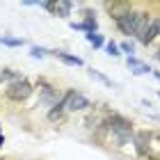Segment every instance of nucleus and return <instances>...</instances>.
Returning <instances> with one entry per match:
<instances>
[{"mask_svg": "<svg viewBox=\"0 0 160 160\" xmlns=\"http://www.w3.org/2000/svg\"><path fill=\"white\" fill-rule=\"evenodd\" d=\"M71 7H73V2H69V0H60V2H55V16L67 18L71 14Z\"/></svg>", "mask_w": 160, "mask_h": 160, "instance_id": "obj_12", "label": "nucleus"}, {"mask_svg": "<svg viewBox=\"0 0 160 160\" xmlns=\"http://www.w3.org/2000/svg\"><path fill=\"white\" fill-rule=\"evenodd\" d=\"M2 80H5V78H2V73H0V82H2Z\"/></svg>", "mask_w": 160, "mask_h": 160, "instance_id": "obj_25", "label": "nucleus"}, {"mask_svg": "<svg viewBox=\"0 0 160 160\" xmlns=\"http://www.w3.org/2000/svg\"><path fill=\"white\" fill-rule=\"evenodd\" d=\"M119 48L123 50V53H128V57H133V53H135V46H133V43H130V41H123V43H121Z\"/></svg>", "mask_w": 160, "mask_h": 160, "instance_id": "obj_20", "label": "nucleus"}, {"mask_svg": "<svg viewBox=\"0 0 160 160\" xmlns=\"http://www.w3.org/2000/svg\"><path fill=\"white\" fill-rule=\"evenodd\" d=\"M32 92H34V87L28 82L25 78H21V80H16V82H9V85H7L5 96L9 98V101H16V103H21V101H28V98H30Z\"/></svg>", "mask_w": 160, "mask_h": 160, "instance_id": "obj_2", "label": "nucleus"}, {"mask_svg": "<svg viewBox=\"0 0 160 160\" xmlns=\"http://www.w3.org/2000/svg\"><path fill=\"white\" fill-rule=\"evenodd\" d=\"M128 67L133 69V73L135 76H142V73H153L151 71V67H147V64H142L137 57H128Z\"/></svg>", "mask_w": 160, "mask_h": 160, "instance_id": "obj_9", "label": "nucleus"}, {"mask_svg": "<svg viewBox=\"0 0 160 160\" xmlns=\"http://www.w3.org/2000/svg\"><path fill=\"white\" fill-rule=\"evenodd\" d=\"M46 53H50V50H46V48H39V46H32V50H30V55H32V57H43Z\"/></svg>", "mask_w": 160, "mask_h": 160, "instance_id": "obj_21", "label": "nucleus"}, {"mask_svg": "<svg viewBox=\"0 0 160 160\" xmlns=\"http://www.w3.org/2000/svg\"><path fill=\"white\" fill-rule=\"evenodd\" d=\"M105 9L110 12V16L114 18V23H117V21H119L128 9H133V5H130V2H105Z\"/></svg>", "mask_w": 160, "mask_h": 160, "instance_id": "obj_6", "label": "nucleus"}, {"mask_svg": "<svg viewBox=\"0 0 160 160\" xmlns=\"http://www.w3.org/2000/svg\"><path fill=\"white\" fill-rule=\"evenodd\" d=\"M137 18H140V12H137V9H128L117 21V28L126 34V37H130V34H135V30H137Z\"/></svg>", "mask_w": 160, "mask_h": 160, "instance_id": "obj_4", "label": "nucleus"}, {"mask_svg": "<svg viewBox=\"0 0 160 160\" xmlns=\"http://www.w3.org/2000/svg\"><path fill=\"white\" fill-rule=\"evenodd\" d=\"M0 135H2V133H0Z\"/></svg>", "mask_w": 160, "mask_h": 160, "instance_id": "obj_27", "label": "nucleus"}, {"mask_svg": "<svg viewBox=\"0 0 160 160\" xmlns=\"http://www.w3.org/2000/svg\"><path fill=\"white\" fill-rule=\"evenodd\" d=\"M89 73H92V78H98V80H101V82H103V85H108V87H110V85H112V80H110V78H105L103 73H101V71H94V69H92V71H89Z\"/></svg>", "mask_w": 160, "mask_h": 160, "instance_id": "obj_19", "label": "nucleus"}, {"mask_svg": "<svg viewBox=\"0 0 160 160\" xmlns=\"http://www.w3.org/2000/svg\"><path fill=\"white\" fill-rule=\"evenodd\" d=\"M82 30H85L87 34H92V32H96V30H98V23H96V18H94V14H92V12H87V14H85Z\"/></svg>", "mask_w": 160, "mask_h": 160, "instance_id": "obj_13", "label": "nucleus"}, {"mask_svg": "<svg viewBox=\"0 0 160 160\" xmlns=\"http://www.w3.org/2000/svg\"><path fill=\"white\" fill-rule=\"evenodd\" d=\"M2 144H5V137H2V135H0V147H2Z\"/></svg>", "mask_w": 160, "mask_h": 160, "instance_id": "obj_24", "label": "nucleus"}, {"mask_svg": "<svg viewBox=\"0 0 160 160\" xmlns=\"http://www.w3.org/2000/svg\"><path fill=\"white\" fill-rule=\"evenodd\" d=\"M158 96H160V92H158Z\"/></svg>", "mask_w": 160, "mask_h": 160, "instance_id": "obj_26", "label": "nucleus"}, {"mask_svg": "<svg viewBox=\"0 0 160 160\" xmlns=\"http://www.w3.org/2000/svg\"><path fill=\"white\" fill-rule=\"evenodd\" d=\"M105 50H108V55H112V57H119V55H121V53H119L121 48H119L114 41H108V43H105Z\"/></svg>", "mask_w": 160, "mask_h": 160, "instance_id": "obj_18", "label": "nucleus"}, {"mask_svg": "<svg viewBox=\"0 0 160 160\" xmlns=\"http://www.w3.org/2000/svg\"><path fill=\"white\" fill-rule=\"evenodd\" d=\"M135 149H137V156H149V133L135 135Z\"/></svg>", "mask_w": 160, "mask_h": 160, "instance_id": "obj_8", "label": "nucleus"}, {"mask_svg": "<svg viewBox=\"0 0 160 160\" xmlns=\"http://www.w3.org/2000/svg\"><path fill=\"white\" fill-rule=\"evenodd\" d=\"M156 60H158V62H160V48H158V50H156Z\"/></svg>", "mask_w": 160, "mask_h": 160, "instance_id": "obj_22", "label": "nucleus"}, {"mask_svg": "<svg viewBox=\"0 0 160 160\" xmlns=\"http://www.w3.org/2000/svg\"><path fill=\"white\" fill-rule=\"evenodd\" d=\"M64 108H67L69 112H76V110H87L89 108V101H87L85 94H80V92H73V89H69L64 96L60 98Z\"/></svg>", "mask_w": 160, "mask_h": 160, "instance_id": "obj_3", "label": "nucleus"}, {"mask_svg": "<svg viewBox=\"0 0 160 160\" xmlns=\"http://www.w3.org/2000/svg\"><path fill=\"white\" fill-rule=\"evenodd\" d=\"M0 43L2 46H9V48H18V46H23L25 39H21V37H9V34H2L0 37Z\"/></svg>", "mask_w": 160, "mask_h": 160, "instance_id": "obj_15", "label": "nucleus"}, {"mask_svg": "<svg viewBox=\"0 0 160 160\" xmlns=\"http://www.w3.org/2000/svg\"><path fill=\"white\" fill-rule=\"evenodd\" d=\"M0 73H2V78H5V80H12V82H16V80L23 78L21 73H16V71H12V69H2Z\"/></svg>", "mask_w": 160, "mask_h": 160, "instance_id": "obj_17", "label": "nucleus"}, {"mask_svg": "<svg viewBox=\"0 0 160 160\" xmlns=\"http://www.w3.org/2000/svg\"><path fill=\"white\" fill-rule=\"evenodd\" d=\"M153 76H156V78H158V80H160V71H153Z\"/></svg>", "mask_w": 160, "mask_h": 160, "instance_id": "obj_23", "label": "nucleus"}, {"mask_svg": "<svg viewBox=\"0 0 160 160\" xmlns=\"http://www.w3.org/2000/svg\"><path fill=\"white\" fill-rule=\"evenodd\" d=\"M64 112H67V108H64V103H62V101H55V103H53V110H50L48 112V121H60L62 117H64Z\"/></svg>", "mask_w": 160, "mask_h": 160, "instance_id": "obj_10", "label": "nucleus"}, {"mask_svg": "<svg viewBox=\"0 0 160 160\" xmlns=\"http://www.w3.org/2000/svg\"><path fill=\"white\" fill-rule=\"evenodd\" d=\"M105 126L112 130V135L119 140V144H126L130 140V135H133V121L121 117V114H110L105 121Z\"/></svg>", "mask_w": 160, "mask_h": 160, "instance_id": "obj_1", "label": "nucleus"}, {"mask_svg": "<svg viewBox=\"0 0 160 160\" xmlns=\"http://www.w3.org/2000/svg\"><path fill=\"white\" fill-rule=\"evenodd\" d=\"M0 160H2V158H0Z\"/></svg>", "mask_w": 160, "mask_h": 160, "instance_id": "obj_28", "label": "nucleus"}, {"mask_svg": "<svg viewBox=\"0 0 160 160\" xmlns=\"http://www.w3.org/2000/svg\"><path fill=\"white\" fill-rule=\"evenodd\" d=\"M149 23H151V14H149V12H140V18H137V30H135L137 39L144 34V30L149 28Z\"/></svg>", "mask_w": 160, "mask_h": 160, "instance_id": "obj_11", "label": "nucleus"}, {"mask_svg": "<svg viewBox=\"0 0 160 160\" xmlns=\"http://www.w3.org/2000/svg\"><path fill=\"white\" fill-rule=\"evenodd\" d=\"M37 87H39V92L43 94V98H46V101H53V98H55V89H53V87H50V85H48L43 78H39Z\"/></svg>", "mask_w": 160, "mask_h": 160, "instance_id": "obj_14", "label": "nucleus"}, {"mask_svg": "<svg viewBox=\"0 0 160 160\" xmlns=\"http://www.w3.org/2000/svg\"><path fill=\"white\" fill-rule=\"evenodd\" d=\"M85 37H87V41H89V43H92V46H94V48H101V46H105V39H103V37H101V34H98V32H92V34H85Z\"/></svg>", "mask_w": 160, "mask_h": 160, "instance_id": "obj_16", "label": "nucleus"}, {"mask_svg": "<svg viewBox=\"0 0 160 160\" xmlns=\"http://www.w3.org/2000/svg\"><path fill=\"white\" fill-rule=\"evenodd\" d=\"M156 37H160V18H151V23H149V28L144 30V34L137 41L140 43H144V46H149L151 41H153Z\"/></svg>", "mask_w": 160, "mask_h": 160, "instance_id": "obj_5", "label": "nucleus"}, {"mask_svg": "<svg viewBox=\"0 0 160 160\" xmlns=\"http://www.w3.org/2000/svg\"><path fill=\"white\" fill-rule=\"evenodd\" d=\"M53 55L55 57H60V60L64 64H69V67H82V57H78V55H69V53H64V50H53Z\"/></svg>", "mask_w": 160, "mask_h": 160, "instance_id": "obj_7", "label": "nucleus"}]
</instances>
